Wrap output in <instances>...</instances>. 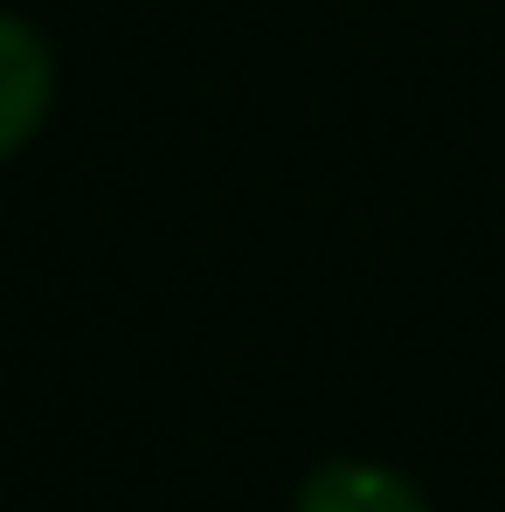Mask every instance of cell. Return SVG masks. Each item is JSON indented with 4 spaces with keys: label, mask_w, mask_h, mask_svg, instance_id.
Here are the masks:
<instances>
[{
    "label": "cell",
    "mask_w": 505,
    "mask_h": 512,
    "mask_svg": "<svg viewBox=\"0 0 505 512\" xmlns=\"http://www.w3.org/2000/svg\"><path fill=\"white\" fill-rule=\"evenodd\" d=\"M49 97H56V56H49V42L21 14H0V160L21 153L42 132Z\"/></svg>",
    "instance_id": "cell-1"
},
{
    "label": "cell",
    "mask_w": 505,
    "mask_h": 512,
    "mask_svg": "<svg viewBox=\"0 0 505 512\" xmlns=\"http://www.w3.org/2000/svg\"><path fill=\"white\" fill-rule=\"evenodd\" d=\"M291 512H429L416 485L388 464H367V457H339V464H319L298 492Z\"/></svg>",
    "instance_id": "cell-2"
}]
</instances>
